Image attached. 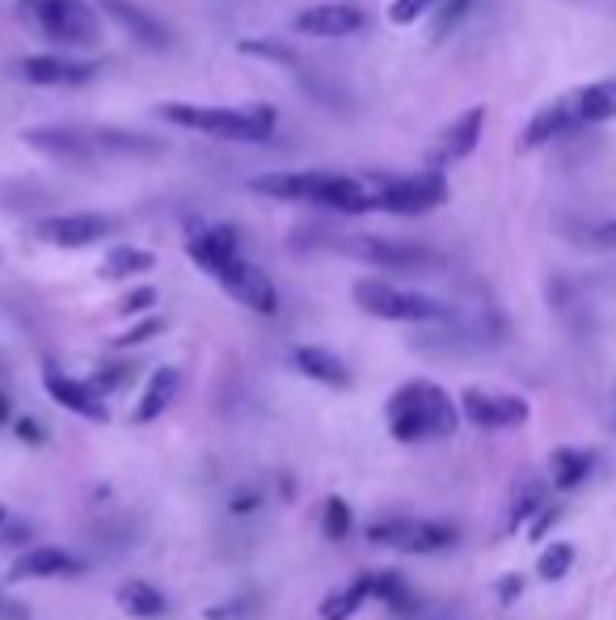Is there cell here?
Instances as JSON below:
<instances>
[{
  "instance_id": "cell-40",
  "label": "cell",
  "mask_w": 616,
  "mask_h": 620,
  "mask_svg": "<svg viewBox=\"0 0 616 620\" xmlns=\"http://www.w3.org/2000/svg\"><path fill=\"white\" fill-rule=\"evenodd\" d=\"M494 595H499V604H515V599L524 595V574H503V578L494 583Z\"/></svg>"
},
{
  "instance_id": "cell-46",
  "label": "cell",
  "mask_w": 616,
  "mask_h": 620,
  "mask_svg": "<svg viewBox=\"0 0 616 620\" xmlns=\"http://www.w3.org/2000/svg\"><path fill=\"white\" fill-rule=\"evenodd\" d=\"M4 523H9V511H4V507H0V528H4Z\"/></svg>"
},
{
  "instance_id": "cell-44",
  "label": "cell",
  "mask_w": 616,
  "mask_h": 620,
  "mask_svg": "<svg viewBox=\"0 0 616 620\" xmlns=\"http://www.w3.org/2000/svg\"><path fill=\"white\" fill-rule=\"evenodd\" d=\"M30 532H34L30 523H4V528H0V544H26Z\"/></svg>"
},
{
  "instance_id": "cell-13",
  "label": "cell",
  "mask_w": 616,
  "mask_h": 620,
  "mask_svg": "<svg viewBox=\"0 0 616 620\" xmlns=\"http://www.w3.org/2000/svg\"><path fill=\"white\" fill-rule=\"evenodd\" d=\"M309 38H350L368 26V13L359 4H309L292 22Z\"/></svg>"
},
{
  "instance_id": "cell-16",
  "label": "cell",
  "mask_w": 616,
  "mask_h": 620,
  "mask_svg": "<svg viewBox=\"0 0 616 620\" xmlns=\"http://www.w3.org/2000/svg\"><path fill=\"white\" fill-rule=\"evenodd\" d=\"M18 72L30 84H43V89H77V84L93 81L98 68L85 64V59H64V55H26L18 64Z\"/></svg>"
},
{
  "instance_id": "cell-12",
  "label": "cell",
  "mask_w": 616,
  "mask_h": 620,
  "mask_svg": "<svg viewBox=\"0 0 616 620\" xmlns=\"http://www.w3.org/2000/svg\"><path fill=\"white\" fill-rule=\"evenodd\" d=\"M187 258L199 270L215 274L220 267H228L233 258H242V241H237V233L228 224H190Z\"/></svg>"
},
{
  "instance_id": "cell-28",
  "label": "cell",
  "mask_w": 616,
  "mask_h": 620,
  "mask_svg": "<svg viewBox=\"0 0 616 620\" xmlns=\"http://www.w3.org/2000/svg\"><path fill=\"white\" fill-rule=\"evenodd\" d=\"M363 599H372V587H368V574L363 578H355L347 591H334L329 599L322 604V620H350L359 608H363Z\"/></svg>"
},
{
  "instance_id": "cell-22",
  "label": "cell",
  "mask_w": 616,
  "mask_h": 620,
  "mask_svg": "<svg viewBox=\"0 0 616 620\" xmlns=\"http://www.w3.org/2000/svg\"><path fill=\"white\" fill-rule=\"evenodd\" d=\"M178 384H182V372L178 368H157L153 376H148V388H144V397L135 405V422H153V418H161L169 402L178 397Z\"/></svg>"
},
{
  "instance_id": "cell-31",
  "label": "cell",
  "mask_w": 616,
  "mask_h": 620,
  "mask_svg": "<svg viewBox=\"0 0 616 620\" xmlns=\"http://www.w3.org/2000/svg\"><path fill=\"white\" fill-rule=\"evenodd\" d=\"M570 566H574V544H570V540H553V544L540 553L536 574H540L545 583H558V578H565V574H570Z\"/></svg>"
},
{
  "instance_id": "cell-17",
  "label": "cell",
  "mask_w": 616,
  "mask_h": 620,
  "mask_svg": "<svg viewBox=\"0 0 616 620\" xmlns=\"http://www.w3.org/2000/svg\"><path fill=\"white\" fill-rule=\"evenodd\" d=\"M574 127H583V123H579L574 102H570V93H565V98L549 102V106H540L533 119H528V127H524V135H519V148H524V153H536V148H545V144H553V139L570 135Z\"/></svg>"
},
{
  "instance_id": "cell-20",
  "label": "cell",
  "mask_w": 616,
  "mask_h": 620,
  "mask_svg": "<svg viewBox=\"0 0 616 620\" xmlns=\"http://www.w3.org/2000/svg\"><path fill=\"white\" fill-rule=\"evenodd\" d=\"M292 368L300 376L325 384V388H350V368L334 351H325V347H295Z\"/></svg>"
},
{
  "instance_id": "cell-9",
  "label": "cell",
  "mask_w": 616,
  "mask_h": 620,
  "mask_svg": "<svg viewBox=\"0 0 616 620\" xmlns=\"http://www.w3.org/2000/svg\"><path fill=\"white\" fill-rule=\"evenodd\" d=\"M350 258L368 262V267H384V270H427L439 267V258L430 253L427 245L414 241H393V237H347L343 241Z\"/></svg>"
},
{
  "instance_id": "cell-1",
  "label": "cell",
  "mask_w": 616,
  "mask_h": 620,
  "mask_svg": "<svg viewBox=\"0 0 616 620\" xmlns=\"http://www.w3.org/2000/svg\"><path fill=\"white\" fill-rule=\"evenodd\" d=\"M254 194L283 199V203H313L334 216H368L376 212V190L350 173H329V169H283V173H262L249 182Z\"/></svg>"
},
{
  "instance_id": "cell-2",
  "label": "cell",
  "mask_w": 616,
  "mask_h": 620,
  "mask_svg": "<svg viewBox=\"0 0 616 620\" xmlns=\"http://www.w3.org/2000/svg\"><path fill=\"white\" fill-rule=\"evenodd\" d=\"M389 435L397 443H418V439H452L460 427V409L448 397V388L430 384V380H410L402 388H393V397L384 405Z\"/></svg>"
},
{
  "instance_id": "cell-11",
  "label": "cell",
  "mask_w": 616,
  "mask_h": 620,
  "mask_svg": "<svg viewBox=\"0 0 616 620\" xmlns=\"http://www.w3.org/2000/svg\"><path fill=\"white\" fill-rule=\"evenodd\" d=\"M119 228L114 216H98V212H68V216L38 219V241L55 245V249H89V245L107 241Z\"/></svg>"
},
{
  "instance_id": "cell-6",
  "label": "cell",
  "mask_w": 616,
  "mask_h": 620,
  "mask_svg": "<svg viewBox=\"0 0 616 620\" xmlns=\"http://www.w3.org/2000/svg\"><path fill=\"white\" fill-rule=\"evenodd\" d=\"M350 296H355V304L368 317H380V322H402V325L448 322V308L439 300L423 296V292H405V288L384 283V279H359Z\"/></svg>"
},
{
  "instance_id": "cell-36",
  "label": "cell",
  "mask_w": 616,
  "mask_h": 620,
  "mask_svg": "<svg viewBox=\"0 0 616 620\" xmlns=\"http://www.w3.org/2000/svg\"><path fill=\"white\" fill-rule=\"evenodd\" d=\"M132 380H135V363H114V368H102V372L89 380V384H93V388H98V393L107 397V393H119V388H127Z\"/></svg>"
},
{
  "instance_id": "cell-34",
  "label": "cell",
  "mask_w": 616,
  "mask_h": 620,
  "mask_svg": "<svg viewBox=\"0 0 616 620\" xmlns=\"http://www.w3.org/2000/svg\"><path fill=\"white\" fill-rule=\"evenodd\" d=\"M161 334H165V317H144V322H135L132 329H123V334L114 338V347H119V351L144 347V342H153V338H161Z\"/></svg>"
},
{
  "instance_id": "cell-26",
  "label": "cell",
  "mask_w": 616,
  "mask_h": 620,
  "mask_svg": "<svg viewBox=\"0 0 616 620\" xmlns=\"http://www.w3.org/2000/svg\"><path fill=\"white\" fill-rule=\"evenodd\" d=\"M93 144H98V153H119V157H161L165 144H153L148 135H127V132H93Z\"/></svg>"
},
{
  "instance_id": "cell-10",
  "label": "cell",
  "mask_w": 616,
  "mask_h": 620,
  "mask_svg": "<svg viewBox=\"0 0 616 620\" xmlns=\"http://www.w3.org/2000/svg\"><path fill=\"white\" fill-rule=\"evenodd\" d=\"M482 132H485V106H469L464 114H456L452 123L430 139L427 165L448 169V165L469 161V157L478 153V144H482Z\"/></svg>"
},
{
  "instance_id": "cell-30",
  "label": "cell",
  "mask_w": 616,
  "mask_h": 620,
  "mask_svg": "<svg viewBox=\"0 0 616 620\" xmlns=\"http://www.w3.org/2000/svg\"><path fill=\"white\" fill-rule=\"evenodd\" d=\"M473 4H478V0H439V4L430 9V38L444 43V38L473 13Z\"/></svg>"
},
{
  "instance_id": "cell-33",
  "label": "cell",
  "mask_w": 616,
  "mask_h": 620,
  "mask_svg": "<svg viewBox=\"0 0 616 620\" xmlns=\"http://www.w3.org/2000/svg\"><path fill=\"white\" fill-rule=\"evenodd\" d=\"M237 52L249 55V59H270V64H283V68H295L300 64V55L292 47H283V43H262V38H242L237 43Z\"/></svg>"
},
{
  "instance_id": "cell-39",
  "label": "cell",
  "mask_w": 616,
  "mask_h": 620,
  "mask_svg": "<svg viewBox=\"0 0 616 620\" xmlns=\"http://www.w3.org/2000/svg\"><path fill=\"white\" fill-rule=\"evenodd\" d=\"M583 241L591 249H613L616 253V219H600V224H591L587 233H583Z\"/></svg>"
},
{
  "instance_id": "cell-47",
  "label": "cell",
  "mask_w": 616,
  "mask_h": 620,
  "mask_svg": "<svg viewBox=\"0 0 616 620\" xmlns=\"http://www.w3.org/2000/svg\"><path fill=\"white\" fill-rule=\"evenodd\" d=\"M0 599H4V595H0Z\"/></svg>"
},
{
  "instance_id": "cell-35",
  "label": "cell",
  "mask_w": 616,
  "mask_h": 620,
  "mask_svg": "<svg viewBox=\"0 0 616 620\" xmlns=\"http://www.w3.org/2000/svg\"><path fill=\"white\" fill-rule=\"evenodd\" d=\"M435 4H439V0H393V4H389V22H393V26H414V22L427 18Z\"/></svg>"
},
{
  "instance_id": "cell-24",
  "label": "cell",
  "mask_w": 616,
  "mask_h": 620,
  "mask_svg": "<svg viewBox=\"0 0 616 620\" xmlns=\"http://www.w3.org/2000/svg\"><path fill=\"white\" fill-rule=\"evenodd\" d=\"M153 267H157V258L148 249H139V245H114L107 258H102V279L123 283L132 274H148Z\"/></svg>"
},
{
  "instance_id": "cell-32",
  "label": "cell",
  "mask_w": 616,
  "mask_h": 620,
  "mask_svg": "<svg viewBox=\"0 0 616 620\" xmlns=\"http://www.w3.org/2000/svg\"><path fill=\"white\" fill-rule=\"evenodd\" d=\"M350 528H355V515H350L347 498H338V494H329L322 507V532L329 540H347Z\"/></svg>"
},
{
  "instance_id": "cell-15",
  "label": "cell",
  "mask_w": 616,
  "mask_h": 620,
  "mask_svg": "<svg viewBox=\"0 0 616 620\" xmlns=\"http://www.w3.org/2000/svg\"><path fill=\"white\" fill-rule=\"evenodd\" d=\"M43 384H47L52 402L64 405V409H72L77 418H89V422H110L107 402H102V393H98L89 380L64 376L59 368H47V372H43Z\"/></svg>"
},
{
  "instance_id": "cell-5",
  "label": "cell",
  "mask_w": 616,
  "mask_h": 620,
  "mask_svg": "<svg viewBox=\"0 0 616 620\" xmlns=\"http://www.w3.org/2000/svg\"><path fill=\"white\" fill-rule=\"evenodd\" d=\"M18 18L64 47L98 43V13L89 0H18Z\"/></svg>"
},
{
  "instance_id": "cell-18",
  "label": "cell",
  "mask_w": 616,
  "mask_h": 620,
  "mask_svg": "<svg viewBox=\"0 0 616 620\" xmlns=\"http://www.w3.org/2000/svg\"><path fill=\"white\" fill-rule=\"evenodd\" d=\"M93 4L127 30L139 47H148V52H165V47H169V30H165V22H157V18H153L148 9H139L135 0H93Z\"/></svg>"
},
{
  "instance_id": "cell-25",
  "label": "cell",
  "mask_w": 616,
  "mask_h": 620,
  "mask_svg": "<svg viewBox=\"0 0 616 620\" xmlns=\"http://www.w3.org/2000/svg\"><path fill=\"white\" fill-rule=\"evenodd\" d=\"M119 608L135 620H157L165 612V595L157 591L153 583L132 578V583H123V587H119Z\"/></svg>"
},
{
  "instance_id": "cell-21",
  "label": "cell",
  "mask_w": 616,
  "mask_h": 620,
  "mask_svg": "<svg viewBox=\"0 0 616 620\" xmlns=\"http://www.w3.org/2000/svg\"><path fill=\"white\" fill-rule=\"evenodd\" d=\"M570 102H574V114H579L583 127H591V123H608V119H616V77L574 89Z\"/></svg>"
},
{
  "instance_id": "cell-14",
  "label": "cell",
  "mask_w": 616,
  "mask_h": 620,
  "mask_svg": "<svg viewBox=\"0 0 616 620\" xmlns=\"http://www.w3.org/2000/svg\"><path fill=\"white\" fill-rule=\"evenodd\" d=\"M34 153L52 157L55 165H72V169H85V165L98 157V144L93 135H77L68 127H34V132L22 135Z\"/></svg>"
},
{
  "instance_id": "cell-42",
  "label": "cell",
  "mask_w": 616,
  "mask_h": 620,
  "mask_svg": "<svg viewBox=\"0 0 616 620\" xmlns=\"http://www.w3.org/2000/svg\"><path fill=\"white\" fill-rule=\"evenodd\" d=\"M558 507H540V511L533 515V528H528V537L533 540H545V532H549V528H553V523H558Z\"/></svg>"
},
{
  "instance_id": "cell-45",
  "label": "cell",
  "mask_w": 616,
  "mask_h": 620,
  "mask_svg": "<svg viewBox=\"0 0 616 620\" xmlns=\"http://www.w3.org/2000/svg\"><path fill=\"white\" fill-rule=\"evenodd\" d=\"M9 414H13V405H9V393H0V427L9 422Z\"/></svg>"
},
{
  "instance_id": "cell-7",
  "label": "cell",
  "mask_w": 616,
  "mask_h": 620,
  "mask_svg": "<svg viewBox=\"0 0 616 620\" xmlns=\"http://www.w3.org/2000/svg\"><path fill=\"white\" fill-rule=\"evenodd\" d=\"M215 283L224 288V296H233L237 304H245L249 313H262V317H275L279 313V288L262 267H254L249 258H233L228 267H220L212 274Z\"/></svg>"
},
{
  "instance_id": "cell-29",
  "label": "cell",
  "mask_w": 616,
  "mask_h": 620,
  "mask_svg": "<svg viewBox=\"0 0 616 620\" xmlns=\"http://www.w3.org/2000/svg\"><path fill=\"white\" fill-rule=\"evenodd\" d=\"M545 507V482L540 477H519V486H515V498H511V515H507V523L511 528H519V523H528L536 511Z\"/></svg>"
},
{
  "instance_id": "cell-8",
  "label": "cell",
  "mask_w": 616,
  "mask_h": 620,
  "mask_svg": "<svg viewBox=\"0 0 616 620\" xmlns=\"http://www.w3.org/2000/svg\"><path fill=\"white\" fill-rule=\"evenodd\" d=\"M460 414L482 427V431H515L528 422V402L515 393H485V388H464L460 393Z\"/></svg>"
},
{
  "instance_id": "cell-19",
  "label": "cell",
  "mask_w": 616,
  "mask_h": 620,
  "mask_svg": "<svg viewBox=\"0 0 616 620\" xmlns=\"http://www.w3.org/2000/svg\"><path fill=\"white\" fill-rule=\"evenodd\" d=\"M85 562L81 557H72V553H64V549H52V544H43V549H26L13 566H9V583H26V578H55V574H81Z\"/></svg>"
},
{
  "instance_id": "cell-43",
  "label": "cell",
  "mask_w": 616,
  "mask_h": 620,
  "mask_svg": "<svg viewBox=\"0 0 616 620\" xmlns=\"http://www.w3.org/2000/svg\"><path fill=\"white\" fill-rule=\"evenodd\" d=\"M18 439L38 448V443L47 439V431H43V422H38V418H18Z\"/></svg>"
},
{
  "instance_id": "cell-23",
  "label": "cell",
  "mask_w": 616,
  "mask_h": 620,
  "mask_svg": "<svg viewBox=\"0 0 616 620\" xmlns=\"http://www.w3.org/2000/svg\"><path fill=\"white\" fill-rule=\"evenodd\" d=\"M456 528L452 523H435V519H405V537L402 553H439V549H452Z\"/></svg>"
},
{
  "instance_id": "cell-4",
  "label": "cell",
  "mask_w": 616,
  "mask_h": 620,
  "mask_svg": "<svg viewBox=\"0 0 616 620\" xmlns=\"http://www.w3.org/2000/svg\"><path fill=\"white\" fill-rule=\"evenodd\" d=\"M368 187L376 190V212L389 216H427L452 199V187L444 169H418V173H368Z\"/></svg>"
},
{
  "instance_id": "cell-38",
  "label": "cell",
  "mask_w": 616,
  "mask_h": 620,
  "mask_svg": "<svg viewBox=\"0 0 616 620\" xmlns=\"http://www.w3.org/2000/svg\"><path fill=\"white\" fill-rule=\"evenodd\" d=\"M153 304H157V288H132L127 296H119L114 313H119V317H139V313H148Z\"/></svg>"
},
{
  "instance_id": "cell-3",
  "label": "cell",
  "mask_w": 616,
  "mask_h": 620,
  "mask_svg": "<svg viewBox=\"0 0 616 620\" xmlns=\"http://www.w3.org/2000/svg\"><path fill=\"white\" fill-rule=\"evenodd\" d=\"M157 119L182 132H203L212 139H233V144H267L275 135L279 114L275 106H194V102H161Z\"/></svg>"
},
{
  "instance_id": "cell-37",
  "label": "cell",
  "mask_w": 616,
  "mask_h": 620,
  "mask_svg": "<svg viewBox=\"0 0 616 620\" xmlns=\"http://www.w3.org/2000/svg\"><path fill=\"white\" fill-rule=\"evenodd\" d=\"M258 612V599L254 595H237V599H228V604H212L203 617L208 620H249Z\"/></svg>"
},
{
  "instance_id": "cell-41",
  "label": "cell",
  "mask_w": 616,
  "mask_h": 620,
  "mask_svg": "<svg viewBox=\"0 0 616 620\" xmlns=\"http://www.w3.org/2000/svg\"><path fill=\"white\" fill-rule=\"evenodd\" d=\"M254 507H262V494H258V489H237V494L228 498V511L233 515H249Z\"/></svg>"
},
{
  "instance_id": "cell-27",
  "label": "cell",
  "mask_w": 616,
  "mask_h": 620,
  "mask_svg": "<svg viewBox=\"0 0 616 620\" xmlns=\"http://www.w3.org/2000/svg\"><path fill=\"white\" fill-rule=\"evenodd\" d=\"M549 469H553V489H574L583 477L591 473V452H579V448H558L549 456Z\"/></svg>"
}]
</instances>
